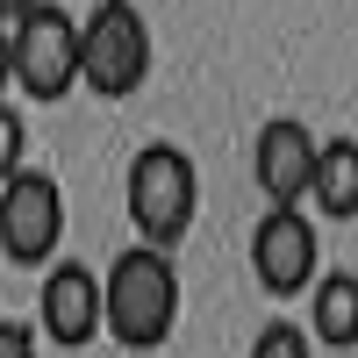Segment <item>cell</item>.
I'll use <instances>...</instances> for the list:
<instances>
[{
  "mask_svg": "<svg viewBox=\"0 0 358 358\" xmlns=\"http://www.w3.org/2000/svg\"><path fill=\"white\" fill-rule=\"evenodd\" d=\"M179 330V265L172 251L129 244L115 251V265L101 273V337H115L122 351H158Z\"/></svg>",
  "mask_w": 358,
  "mask_h": 358,
  "instance_id": "cell-1",
  "label": "cell"
},
{
  "mask_svg": "<svg viewBox=\"0 0 358 358\" xmlns=\"http://www.w3.org/2000/svg\"><path fill=\"white\" fill-rule=\"evenodd\" d=\"M251 273L273 301H294L322 280V236L301 208H265L258 229H251Z\"/></svg>",
  "mask_w": 358,
  "mask_h": 358,
  "instance_id": "cell-6",
  "label": "cell"
},
{
  "mask_svg": "<svg viewBox=\"0 0 358 358\" xmlns=\"http://www.w3.org/2000/svg\"><path fill=\"white\" fill-rule=\"evenodd\" d=\"M43 351V337L29 330V322H15V315H0V358H36Z\"/></svg>",
  "mask_w": 358,
  "mask_h": 358,
  "instance_id": "cell-13",
  "label": "cell"
},
{
  "mask_svg": "<svg viewBox=\"0 0 358 358\" xmlns=\"http://www.w3.org/2000/svg\"><path fill=\"white\" fill-rule=\"evenodd\" d=\"M29 8H36V0H0V22H22Z\"/></svg>",
  "mask_w": 358,
  "mask_h": 358,
  "instance_id": "cell-15",
  "label": "cell"
},
{
  "mask_svg": "<svg viewBox=\"0 0 358 358\" xmlns=\"http://www.w3.org/2000/svg\"><path fill=\"white\" fill-rule=\"evenodd\" d=\"M29 165V129H22V115L0 101V179H15Z\"/></svg>",
  "mask_w": 358,
  "mask_h": 358,
  "instance_id": "cell-12",
  "label": "cell"
},
{
  "mask_svg": "<svg viewBox=\"0 0 358 358\" xmlns=\"http://www.w3.org/2000/svg\"><path fill=\"white\" fill-rule=\"evenodd\" d=\"M251 358H315V337L301 330V322L273 315V322H265V330L251 337Z\"/></svg>",
  "mask_w": 358,
  "mask_h": 358,
  "instance_id": "cell-11",
  "label": "cell"
},
{
  "mask_svg": "<svg viewBox=\"0 0 358 358\" xmlns=\"http://www.w3.org/2000/svg\"><path fill=\"white\" fill-rule=\"evenodd\" d=\"M8 29H15V86L29 101L57 108L79 86V22L65 8H50V0H36V8L22 22H8Z\"/></svg>",
  "mask_w": 358,
  "mask_h": 358,
  "instance_id": "cell-4",
  "label": "cell"
},
{
  "mask_svg": "<svg viewBox=\"0 0 358 358\" xmlns=\"http://www.w3.org/2000/svg\"><path fill=\"white\" fill-rule=\"evenodd\" d=\"M36 337L57 351H79L101 337V273L79 258H50L36 287Z\"/></svg>",
  "mask_w": 358,
  "mask_h": 358,
  "instance_id": "cell-7",
  "label": "cell"
},
{
  "mask_svg": "<svg viewBox=\"0 0 358 358\" xmlns=\"http://www.w3.org/2000/svg\"><path fill=\"white\" fill-rule=\"evenodd\" d=\"M315 151H322V136H315L308 122H294V115H273V122L258 129V143H251V179H258L265 208H301V201H308Z\"/></svg>",
  "mask_w": 358,
  "mask_h": 358,
  "instance_id": "cell-8",
  "label": "cell"
},
{
  "mask_svg": "<svg viewBox=\"0 0 358 358\" xmlns=\"http://www.w3.org/2000/svg\"><path fill=\"white\" fill-rule=\"evenodd\" d=\"M57 244H65V194H57V179L36 165L0 179V258L8 265H50Z\"/></svg>",
  "mask_w": 358,
  "mask_h": 358,
  "instance_id": "cell-5",
  "label": "cell"
},
{
  "mask_svg": "<svg viewBox=\"0 0 358 358\" xmlns=\"http://www.w3.org/2000/svg\"><path fill=\"white\" fill-rule=\"evenodd\" d=\"M151 79V22L129 0H101L79 22V86H94L101 101H129Z\"/></svg>",
  "mask_w": 358,
  "mask_h": 358,
  "instance_id": "cell-3",
  "label": "cell"
},
{
  "mask_svg": "<svg viewBox=\"0 0 358 358\" xmlns=\"http://www.w3.org/2000/svg\"><path fill=\"white\" fill-rule=\"evenodd\" d=\"M315 315H308V337L315 344H330V351H351L358 344V273H322L315 287Z\"/></svg>",
  "mask_w": 358,
  "mask_h": 358,
  "instance_id": "cell-10",
  "label": "cell"
},
{
  "mask_svg": "<svg viewBox=\"0 0 358 358\" xmlns=\"http://www.w3.org/2000/svg\"><path fill=\"white\" fill-rule=\"evenodd\" d=\"M308 201H315V215H330V222H358V136H330L315 151Z\"/></svg>",
  "mask_w": 358,
  "mask_h": 358,
  "instance_id": "cell-9",
  "label": "cell"
},
{
  "mask_svg": "<svg viewBox=\"0 0 358 358\" xmlns=\"http://www.w3.org/2000/svg\"><path fill=\"white\" fill-rule=\"evenodd\" d=\"M122 201H129L136 244H151V251L187 244V229L201 215V165H194V151H179V143H143L129 158Z\"/></svg>",
  "mask_w": 358,
  "mask_h": 358,
  "instance_id": "cell-2",
  "label": "cell"
},
{
  "mask_svg": "<svg viewBox=\"0 0 358 358\" xmlns=\"http://www.w3.org/2000/svg\"><path fill=\"white\" fill-rule=\"evenodd\" d=\"M8 86H15V29L0 22V101H8Z\"/></svg>",
  "mask_w": 358,
  "mask_h": 358,
  "instance_id": "cell-14",
  "label": "cell"
}]
</instances>
